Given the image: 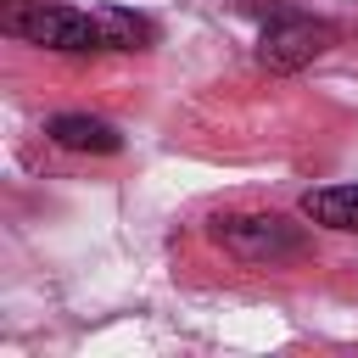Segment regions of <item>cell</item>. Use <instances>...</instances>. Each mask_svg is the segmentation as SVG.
<instances>
[{
  "instance_id": "obj_1",
  "label": "cell",
  "mask_w": 358,
  "mask_h": 358,
  "mask_svg": "<svg viewBox=\"0 0 358 358\" xmlns=\"http://www.w3.org/2000/svg\"><path fill=\"white\" fill-rule=\"evenodd\" d=\"M213 241L241 263H296L308 257V229L280 213H224L213 218Z\"/></svg>"
},
{
  "instance_id": "obj_2",
  "label": "cell",
  "mask_w": 358,
  "mask_h": 358,
  "mask_svg": "<svg viewBox=\"0 0 358 358\" xmlns=\"http://www.w3.org/2000/svg\"><path fill=\"white\" fill-rule=\"evenodd\" d=\"M6 34L28 39V45H45V50H62V56L101 50L95 11H73V6H28V11H11L6 17Z\"/></svg>"
},
{
  "instance_id": "obj_3",
  "label": "cell",
  "mask_w": 358,
  "mask_h": 358,
  "mask_svg": "<svg viewBox=\"0 0 358 358\" xmlns=\"http://www.w3.org/2000/svg\"><path fill=\"white\" fill-rule=\"evenodd\" d=\"M336 45V28L330 22H319V17H308V11H280L268 28H263V39H257V62L268 67V73H296V67H308L313 56H324Z\"/></svg>"
},
{
  "instance_id": "obj_4",
  "label": "cell",
  "mask_w": 358,
  "mask_h": 358,
  "mask_svg": "<svg viewBox=\"0 0 358 358\" xmlns=\"http://www.w3.org/2000/svg\"><path fill=\"white\" fill-rule=\"evenodd\" d=\"M45 134H50L56 145H67V151H95V157H112V151L123 145V134H117L106 117H90V112H56V117L45 123Z\"/></svg>"
},
{
  "instance_id": "obj_5",
  "label": "cell",
  "mask_w": 358,
  "mask_h": 358,
  "mask_svg": "<svg viewBox=\"0 0 358 358\" xmlns=\"http://www.w3.org/2000/svg\"><path fill=\"white\" fill-rule=\"evenodd\" d=\"M302 213L319 229H358V185H324L302 196Z\"/></svg>"
},
{
  "instance_id": "obj_6",
  "label": "cell",
  "mask_w": 358,
  "mask_h": 358,
  "mask_svg": "<svg viewBox=\"0 0 358 358\" xmlns=\"http://www.w3.org/2000/svg\"><path fill=\"white\" fill-rule=\"evenodd\" d=\"M95 28H101V50H145V45L157 39V28H151L145 17L117 11V6L95 11Z\"/></svg>"
}]
</instances>
